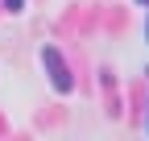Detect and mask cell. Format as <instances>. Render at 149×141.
Returning a JSON list of instances; mask_svg holds the SVG:
<instances>
[{
    "label": "cell",
    "instance_id": "obj_1",
    "mask_svg": "<svg viewBox=\"0 0 149 141\" xmlns=\"http://www.w3.org/2000/svg\"><path fill=\"white\" fill-rule=\"evenodd\" d=\"M42 66H46V75H50V83H54V91H62V96L74 91L70 66H66V58L58 54V46H42Z\"/></svg>",
    "mask_w": 149,
    "mask_h": 141
},
{
    "label": "cell",
    "instance_id": "obj_2",
    "mask_svg": "<svg viewBox=\"0 0 149 141\" xmlns=\"http://www.w3.org/2000/svg\"><path fill=\"white\" fill-rule=\"evenodd\" d=\"M4 4H8V13H21V8H25V0H4Z\"/></svg>",
    "mask_w": 149,
    "mask_h": 141
},
{
    "label": "cell",
    "instance_id": "obj_3",
    "mask_svg": "<svg viewBox=\"0 0 149 141\" xmlns=\"http://www.w3.org/2000/svg\"><path fill=\"white\" fill-rule=\"evenodd\" d=\"M145 8H149V0H145ZM145 38H149V21H145Z\"/></svg>",
    "mask_w": 149,
    "mask_h": 141
},
{
    "label": "cell",
    "instance_id": "obj_4",
    "mask_svg": "<svg viewBox=\"0 0 149 141\" xmlns=\"http://www.w3.org/2000/svg\"><path fill=\"white\" fill-rule=\"evenodd\" d=\"M141 4H145V0H141Z\"/></svg>",
    "mask_w": 149,
    "mask_h": 141
}]
</instances>
